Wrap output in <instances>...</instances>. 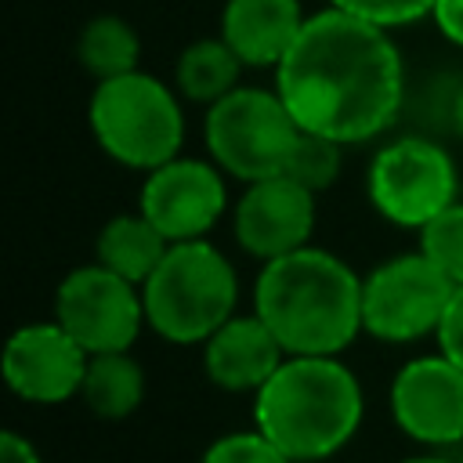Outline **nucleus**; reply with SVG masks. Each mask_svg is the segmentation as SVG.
<instances>
[{
  "label": "nucleus",
  "instance_id": "1",
  "mask_svg": "<svg viewBox=\"0 0 463 463\" xmlns=\"http://www.w3.org/2000/svg\"><path fill=\"white\" fill-rule=\"evenodd\" d=\"M275 90L300 130L358 145L402 112L405 65L387 29L329 4L275 65Z\"/></svg>",
  "mask_w": 463,
  "mask_h": 463
},
{
  "label": "nucleus",
  "instance_id": "2",
  "mask_svg": "<svg viewBox=\"0 0 463 463\" xmlns=\"http://www.w3.org/2000/svg\"><path fill=\"white\" fill-rule=\"evenodd\" d=\"M253 311L286 354H340L362 329V279L336 253L300 246L260 268Z\"/></svg>",
  "mask_w": 463,
  "mask_h": 463
},
{
  "label": "nucleus",
  "instance_id": "3",
  "mask_svg": "<svg viewBox=\"0 0 463 463\" xmlns=\"http://www.w3.org/2000/svg\"><path fill=\"white\" fill-rule=\"evenodd\" d=\"M365 402L358 376L336 354H286L271 380L253 391V423L293 463H315L340 452Z\"/></svg>",
  "mask_w": 463,
  "mask_h": 463
},
{
  "label": "nucleus",
  "instance_id": "4",
  "mask_svg": "<svg viewBox=\"0 0 463 463\" xmlns=\"http://www.w3.org/2000/svg\"><path fill=\"white\" fill-rule=\"evenodd\" d=\"M145 326L170 344H206L239 300L232 260L206 239L174 242L141 286Z\"/></svg>",
  "mask_w": 463,
  "mask_h": 463
},
{
  "label": "nucleus",
  "instance_id": "5",
  "mask_svg": "<svg viewBox=\"0 0 463 463\" xmlns=\"http://www.w3.org/2000/svg\"><path fill=\"white\" fill-rule=\"evenodd\" d=\"M87 119L101 152L130 170H156L181 152L184 112L174 90L152 72H123L98 80Z\"/></svg>",
  "mask_w": 463,
  "mask_h": 463
},
{
  "label": "nucleus",
  "instance_id": "6",
  "mask_svg": "<svg viewBox=\"0 0 463 463\" xmlns=\"http://www.w3.org/2000/svg\"><path fill=\"white\" fill-rule=\"evenodd\" d=\"M203 137L210 159L224 174L250 184L286 170L300 127L289 116L279 90L235 87L221 101L206 105Z\"/></svg>",
  "mask_w": 463,
  "mask_h": 463
},
{
  "label": "nucleus",
  "instance_id": "7",
  "mask_svg": "<svg viewBox=\"0 0 463 463\" xmlns=\"http://www.w3.org/2000/svg\"><path fill=\"white\" fill-rule=\"evenodd\" d=\"M456 282L427 257L402 253L362 279V329L387 344H412L438 333Z\"/></svg>",
  "mask_w": 463,
  "mask_h": 463
},
{
  "label": "nucleus",
  "instance_id": "8",
  "mask_svg": "<svg viewBox=\"0 0 463 463\" xmlns=\"http://www.w3.org/2000/svg\"><path fill=\"white\" fill-rule=\"evenodd\" d=\"M456 163L452 156L420 134L387 141L369 163V203L380 217L398 228H423L434 213L456 203Z\"/></svg>",
  "mask_w": 463,
  "mask_h": 463
},
{
  "label": "nucleus",
  "instance_id": "9",
  "mask_svg": "<svg viewBox=\"0 0 463 463\" xmlns=\"http://www.w3.org/2000/svg\"><path fill=\"white\" fill-rule=\"evenodd\" d=\"M54 318L80 340L87 354L127 351L145 322V300L137 282L116 275L105 264L72 268L54 293Z\"/></svg>",
  "mask_w": 463,
  "mask_h": 463
},
{
  "label": "nucleus",
  "instance_id": "10",
  "mask_svg": "<svg viewBox=\"0 0 463 463\" xmlns=\"http://www.w3.org/2000/svg\"><path fill=\"white\" fill-rule=\"evenodd\" d=\"M221 174L224 170L217 163L174 156L170 163L148 170L137 210L170 242L203 239L228 206V188Z\"/></svg>",
  "mask_w": 463,
  "mask_h": 463
},
{
  "label": "nucleus",
  "instance_id": "11",
  "mask_svg": "<svg viewBox=\"0 0 463 463\" xmlns=\"http://www.w3.org/2000/svg\"><path fill=\"white\" fill-rule=\"evenodd\" d=\"M391 416L420 445H463V369L441 351L405 362L391 380Z\"/></svg>",
  "mask_w": 463,
  "mask_h": 463
},
{
  "label": "nucleus",
  "instance_id": "12",
  "mask_svg": "<svg viewBox=\"0 0 463 463\" xmlns=\"http://www.w3.org/2000/svg\"><path fill=\"white\" fill-rule=\"evenodd\" d=\"M87 362L90 354L58 318L29 322L14 329L4 347V380L33 405H58L80 394Z\"/></svg>",
  "mask_w": 463,
  "mask_h": 463
},
{
  "label": "nucleus",
  "instance_id": "13",
  "mask_svg": "<svg viewBox=\"0 0 463 463\" xmlns=\"http://www.w3.org/2000/svg\"><path fill=\"white\" fill-rule=\"evenodd\" d=\"M232 228H235V242L250 257H257L264 264L275 257H286L311 242L315 192H307L304 184H297L286 174L250 181L235 203Z\"/></svg>",
  "mask_w": 463,
  "mask_h": 463
},
{
  "label": "nucleus",
  "instance_id": "14",
  "mask_svg": "<svg viewBox=\"0 0 463 463\" xmlns=\"http://www.w3.org/2000/svg\"><path fill=\"white\" fill-rule=\"evenodd\" d=\"M282 362L286 347L257 311L232 315L203 344V369L221 391H260Z\"/></svg>",
  "mask_w": 463,
  "mask_h": 463
},
{
  "label": "nucleus",
  "instance_id": "15",
  "mask_svg": "<svg viewBox=\"0 0 463 463\" xmlns=\"http://www.w3.org/2000/svg\"><path fill=\"white\" fill-rule=\"evenodd\" d=\"M300 0H228L221 11V40L242 65H279L304 29Z\"/></svg>",
  "mask_w": 463,
  "mask_h": 463
},
{
  "label": "nucleus",
  "instance_id": "16",
  "mask_svg": "<svg viewBox=\"0 0 463 463\" xmlns=\"http://www.w3.org/2000/svg\"><path fill=\"white\" fill-rule=\"evenodd\" d=\"M174 242L137 210V213H116L98 232V264L112 268L116 275L145 286V279L159 268Z\"/></svg>",
  "mask_w": 463,
  "mask_h": 463
},
{
  "label": "nucleus",
  "instance_id": "17",
  "mask_svg": "<svg viewBox=\"0 0 463 463\" xmlns=\"http://www.w3.org/2000/svg\"><path fill=\"white\" fill-rule=\"evenodd\" d=\"M80 398L101 420H127L145 398V369L127 351L90 354Z\"/></svg>",
  "mask_w": 463,
  "mask_h": 463
},
{
  "label": "nucleus",
  "instance_id": "18",
  "mask_svg": "<svg viewBox=\"0 0 463 463\" xmlns=\"http://www.w3.org/2000/svg\"><path fill=\"white\" fill-rule=\"evenodd\" d=\"M239 76H242V61L221 36L192 40L177 54V65H174V83H177L181 98H188L195 105L221 101L228 90L239 87Z\"/></svg>",
  "mask_w": 463,
  "mask_h": 463
},
{
  "label": "nucleus",
  "instance_id": "19",
  "mask_svg": "<svg viewBox=\"0 0 463 463\" xmlns=\"http://www.w3.org/2000/svg\"><path fill=\"white\" fill-rule=\"evenodd\" d=\"M141 58V40L130 22L119 14H98L90 18L76 36V61L94 80H112L123 72H134Z\"/></svg>",
  "mask_w": 463,
  "mask_h": 463
},
{
  "label": "nucleus",
  "instance_id": "20",
  "mask_svg": "<svg viewBox=\"0 0 463 463\" xmlns=\"http://www.w3.org/2000/svg\"><path fill=\"white\" fill-rule=\"evenodd\" d=\"M340 141H329L322 134H307L300 130L293 152H289V163H286V177H293L297 184H304L307 192L322 195L326 188H333L336 174H340Z\"/></svg>",
  "mask_w": 463,
  "mask_h": 463
},
{
  "label": "nucleus",
  "instance_id": "21",
  "mask_svg": "<svg viewBox=\"0 0 463 463\" xmlns=\"http://www.w3.org/2000/svg\"><path fill=\"white\" fill-rule=\"evenodd\" d=\"M420 253H427L456 286H463V203H449L420 228Z\"/></svg>",
  "mask_w": 463,
  "mask_h": 463
},
{
  "label": "nucleus",
  "instance_id": "22",
  "mask_svg": "<svg viewBox=\"0 0 463 463\" xmlns=\"http://www.w3.org/2000/svg\"><path fill=\"white\" fill-rule=\"evenodd\" d=\"M203 463H293L264 430H235L224 434L217 441H210V449L203 452Z\"/></svg>",
  "mask_w": 463,
  "mask_h": 463
},
{
  "label": "nucleus",
  "instance_id": "23",
  "mask_svg": "<svg viewBox=\"0 0 463 463\" xmlns=\"http://www.w3.org/2000/svg\"><path fill=\"white\" fill-rule=\"evenodd\" d=\"M333 7L358 14L380 29H394V25H412L420 18H427L434 11V0H329Z\"/></svg>",
  "mask_w": 463,
  "mask_h": 463
},
{
  "label": "nucleus",
  "instance_id": "24",
  "mask_svg": "<svg viewBox=\"0 0 463 463\" xmlns=\"http://www.w3.org/2000/svg\"><path fill=\"white\" fill-rule=\"evenodd\" d=\"M434 336H438V351L463 369V286H456V293H452V300L445 307V318H441Z\"/></svg>",
  "mask_w": 463,
  "mask_h": 463
},
{
  "label": "nucleus",
  "instance_id": "25",
  "mask_svg": "<svg viewBox=\"0 0 463 463\" xmlns=\"http://www.w3.org/2000/svg\"><path fill=\"white\" fill-rule=\"evenodd\" d=\"M430 18H434V25L445 40L463 47V0H434Z\"/></svg>",
  "mask_w": 463,
  "mask_h": 463
},
{
  "label": "nucleus",
  "instance_id": "26",
  "mask_svg": "<svg viewBox=\"0 0 463 463\" xmlns=\"http://www.w3.org/2000/svg\"><path fill=\"white\" fill-rule=\"evenodd\" d=\"M0 463H40V452L29 438H22L14 430H4L0 434Z\"/></svg>",
  "mask_w": 463,
  "mask_h": 463
},
{
  "label": "nucleus",
  "instance_id": "27",
  "mask_svg": "<svg viewBox=\"0 0 463 463\" xmlns=\"http://www.w3.org/2000/svg\"><path fill=\"white\" fill-rule=\"evenodd\" d=\"M449 119H452V130L463 137V87L452 94V105H449Z\"/></svg>",
  "mask_w": 463,
  "mask_h": 463
},
{
  "label": "nucleus",
  "instance_id": "28",
  "mask_svg": "<svg viewBox=\"0 0 463 463\" xmlns=\"http://www.w3.org/2000/svg\"><path fill=\"white\" fill-rule=\"evenodd\" d=\"M398 463H452V459H445L441 452H420V456H405Z\"/></svg>",
  "mask_w": 463,
  "mask_h": 463
}]
</instances>
